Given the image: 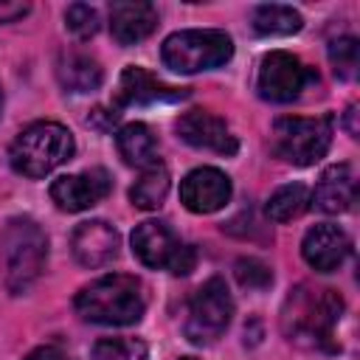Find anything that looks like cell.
I'll return each mask as SVG.
<instances>
[{"instance_id": "8992f818", "label": "cell", "mask_w": 360, "mask_h": 360, "mask_svg": "<svg viewBox=\"0 0 360 360\" xmlns=\"http://www.w3.org/2000/svg\"><path fill=\"white\" fill-rule=\"evenodd\" d=\"M6 256V287L20 295L42 273L48 259V239L34 219H11L3 236Z\"/></svg>"}, {"instance_id": "484cf974", "label": "cell", "mask_w": 360, "mask_h": 360, "mask_svg": "<svg viewBox=\"0 0 360 360\" xmlns=\"http://www.w3.org/2000/svg\"><path fill=\"white\" fill-rule=\"evenodd\" d=\"M233 273H236V281L248 290H264L270 281H273V273L264 262L259 259H239L233 264Z\"/></svg>"}, {"instance_id": "83f0119b", "label": "cell", "mask_w": 360, "mask_h": 360, "mask_svg": "<svg viewBox=\"0 0 360 360\" xmlns=\"http://www.w3.org/2000/svg\"><path fill=\"white\" fill-rule=\"evenodd\" d=\"M25 360H70L62 349H56V346H39V349H34Z\"/></svg>"}, {"instance_id": "ffe728a7", "label": "cell", "mask_w": 360, "mask_h": 360, "mask_svg": "<svg viewBox=\"0 0 360 360\" xmlns=\"http://www.w3.org/2000/svg\"><path fill=\"white\" fill-rule=\"evenodd\" d=\"M169 194V169L158 160L146 169H141V177L132 183L129 188V200L135 208H143V211H155L163 205Z\"/></svg>"}, {"instance_id": "277c9868", "label": "cell", "mask_w": 360, "mask_h": 360, "mask_svg": "<svg viewBox=\"0 0 360 360\" xmlns=\"http://www.w3.org/2000/svg\"><path fill=\"white\" fill-rule=\"evenodd\" d=\"M160 56L174 73H200L222 68L233 56V42L217 28H188L169 34L160 45Z\"/></svg>"}, {"instance_id": "f1b7e54d", "label": "cell", "mask_w": 360, "mask_h": 360, "mask_svg": "<svg viewBox=\"0 0 360 360\" xmlns=\"http://www.w3.org/2000/svg\"><path fill=\"white\" fill-rule=\"evenodd\" d=\"M354 118H357V104H349V110H346V129H349L352 138H357V132H360Z\"/></svg>"}, {"instance_id": "ac0fdd59", "label": "cell", "mask_w": 360, "mask_h": 360, "mask_svg": "<svg viewBox=\"0 0 360 360\" xmlns=\"http://www.w3.org/2000/svg\"><path fill=\"white\" fill-rule=\"evenodd\" d=\"M56 79L68 93H93L104 82V70L96 56L84 51H62L56 59Z\"/></svg>"}, {"instance_id": "cb8c5ba5", "label": "cell", "mask_w": 360, "mask_h": 360, "mask_svg": "<svg viewBox=\"0 0 360 360\" xmlns=\"http://www.w3.org/2000/svg\"><path fill=\"white\" fill-rule=\"evenodd\" d=\"M329 62H332V70L338 79L349 82L357 76V68H360V45L354 37H340V39H332L329 42Z\"/></svg>"}, {"instance_id": "d6986e66", "label": "cell", "mask_w": 360, "mask_h": 360, "mask_svg": "<svg viewBox=\"0 0 360 360\" xmlns=\"http://www.w3.org/2000/svg\"><path fill=\"white\" fill-rule=\"evenodd\" d=\"M115 146H118V155L127 166L146 169V166L158 163V141H155L152 129L141 121L124 124L115 132Z\"/></svg>"}, {"instance_id": "e0dca14e", "label": "cell", "mask_w": 360, "mask_h": 360, "mask_svg": "<svg viewBox=\"0 0 360 360\" xmlns=\"http://www.w3.org/2000/svg\"><path fill=\"white\" fill-rule=\"evenodd\" d=\"M158 25V8L152 3H112L110 34L118 45H135L146 39Z\"/></svg>"}, {"instance_id": "4fadbf2b", "label": "cell", "mask_w": 360, "mask_h": 360, "mask_svg": "<svg viewBox=\"0 0 360 360\" xmlns=\"http://www.w3.org/2000/svg\"><path fill=\"white\" fill-rule=\"evenodd\" d=\"M118 248H121V236L118 231L104 222V219H87V222H79L76 231L70 233V250H73V259L82 264V267H104L110 264L115 256H118Z\"/></svg>"}, {"instance_id": "603a6c76", "label": "cell", "mask_w": 360, "mask_h": 360, "mask_svg": "<svg viewBox=\"0 0 360 360\" xmlns=\"http://www.w3.org/2000/svg\"><path fill=\"white\" fill-rule=\"evenodd\" d=\"M149 349L141 338H101L96 340L90 360H146Z\"/></svg>"}, {"instance_id": "8fae6325", "label": "cell", "mask_w": 360, "mask_h": 360, "mask_svg": "<svg viewBox=\"0 0 360 360\" xmlns=\"http://www.w3.org/2000/svg\"><path fill=\"white\" fill-rule=\"evenodd\" d=\"M110 194V174L104 169H90L79 174H65L51 183V200L59 211L76 214L98 205Z\"/></svg>"}, {"instance_id": "6da1fadb", "label": "cell", "mask_w": 360, "mask_h": 360, "mask_svg": "<svg viewBox=\"0 0 360 360\" xmlns=\"http://www.w3.org/2000/svg\"><path fill=\"white\" fill-rule=\"evenodd\" d=\"M73 307L82 321L101 326H129L143 318L146 295H143V284L135 276L112 273L82 287Z\"/></svg>"}, {"instance_id": "7402d4cb", "label": "cell", "mask_w": 360, "mask_h": 360, "mask_svg": "<svg viewBox=\"0 0 360 360\" xmlns=\"http://www.w3.org/2000/svg\"><path fill=\"white\" fill-rule=\"evenodd\" d=\"M309 208V188L304 183H287L276 188L267 200V217L273 222H290L298 219Z\"/></svg>"}, {"instance_id": "f546056e", "label": "cell", "mask_w": 360, "mask_h": 360, "mask_svg": "<svg viewBox=\"0 0 360 360\" xmlns=\"http://www.w3.org/2000/svg\"><path fill=\"white\" fill-rule=\"evenodd\" d=\"M0 112H3V90H0Z\"/></svg>"}, {"instance_id": "5bb4252c", "label": "cell", "mask_w": 360, "mask_h": 360, "mask_svg": "<svg viewBox=\"0 0 360 360\" xmlns=\"http://www.w3.org/2000/svg\"><path fill=\"white\" fill-rule=\"evenodd\" d=\"M349 253H352V239H349V233L340 225L321 222V225H315V228H309L304 233L301 256L318 273L338 270L349 259Z\"/></svg>"}, {"instance_id": "4316f807", "label": "cell", "mask_w": 360, "mask_h": 360, "mask_svg": "<svg viewBox=\"0 0 360 360\" xmlns=\"http://www.w3.org/2000/svg\"><path fill=\"white\" fill-rule=\"evenodd\" d=\"M28 14V3H11V0H0V25L3 22H14L20 17Z\"/></svg>"}, {"instance_id": "30bf717a", "label": "cell", "mask_w": 360, "mask_h": 360, "mask_svg": "<svg viewBox=\"0 0 360 360\" xmlns=\"http://www.w3.org/2000/svg\"><path fill=\"white\" fill-rule=\"evenodd\" d=\"M231 177L214 166H200L180 180V202L191 214H214L231 200Z\"/></svg>"}, {"instance_id": "4dcf8cb0", "label": "cell", "mask_w": 360, "mask_h": 360, "mask_svg": "<svg viewBox=\"0 0 360 360\" xmlns=\"http://www.w3.org/2000/svg\"><path fill=\"white\" fill-rule=\"evenodd\" d=\"M180 360H197V357H180Z\"/></svg>"}, {"instance_id": "ba28073f", "label": "cell", "mask_w": 360, "mask_h": 360, "mask_svg": "<svg viewBox=\"0 0 360 360\" xmlns=\"http://www.w3.org/2000/svg\"><path fill=\"white\" fill-rule=\"evenodd\" d=\"M233 318V298L228 284L214 276L208 278L188 301V318H186V338L197 346L214 343Z\"/></svg>"}, {"instance_id": "3957f363", "label": "cell", "mask_w": 360, "mask_h": 360, "mask_svg": "<svg viewBox=\"0 0 360 360\" xmlns=\"http://www.w3.org/2000/svg\"><path fill=\"white\" fill-rule=\"evenodd\" d=\"M73 149L76 143L68 127L56 121H37L14 138L8 149V163L22 177H45L68 163L73 158Z\"/></svg>"}, {"instance_id": "2e32d148", "label": "cell", "mask_w": 360, "mask_h": 360, "mask_svg": "<svg viewBox=\"0 0 360 360\" xmlns=\"http://www.w3.org/2000/svg\"><path fill=\"white\" fill-rule=\"evenodd\" d=\"M183 90L166 87L160 79H155L149 70L129 65L124 68L121 79H118V90H115V101L121 107H141V104H155V101H172V98H183Z\"/></svg>"}, {"instance_id": "d4e9b609", "label": "cell", "mask_w": 360, "mask_h": 360, "mask_svg": "<svg viewBox=\"0 0 360 360\" xmlns=\"http://www.w3.org/2000/svg\"><path fill=\"white\" fill-rule=\"evenodd\" d=\"M101 20H98V11L87 3H70L65 8V28L76 37V39H90L96 37Z\"/></svg>"}, {"instance_id": "44dd1931", "label": "cell", "mask_w": 360, "mask_h": 360, "mask_svg": "<svg viewBox=\"0 0 360 360\" xmlns=\"http://www.w3.org/2000/svg\"><path fill=\"white\" fill-rule=\"evenodd\" d=\"M301 25H304V20L292 6L267 3V6L253 8V31L262 37H290V34L301 31Z\"/></svg>"}, {"instance_id": "9a60e30c", "label": "cell", "mask_w": 360, "mask_h": 360, "mask_svg": "<svg viewBox=\"0 0 360 360\" xmlns=\"http://www.w3.org/2000/svg\"><path fill=\"white\" fill-rule=\"evenodd\" d=\"M354 194H357V183H354L352 166L335 163L321 172L315 191H309V202H315V208L323 214H343L352 208Z\"/></svg>"}, {"instance_id": "52a82bcc", "label": "cell", "mask_w": 360, "mask_h": 360, "mask_svg": "<svg viewBox=\"0 0 360 360\" xmlns=\"http://www.w3.org/2000/svg\"><path fill=\"white\" fill-rule=\"evenodd\" d=\"M132 253L141 264L152 270H169L174 276H188L194 270V248L180 242V236L160 219H146L132 231Z\"/></svg>"}, {"instance_id": "9c48e42d", "label": "cell", "mask_w": 360, "mask_h": 360, "mask_svg": "<svg viewBox=\"0 0 360 360\" xmlns=\"http://www.w3.org/2000/svg\"><path fill=\"white\" fill-rule=\"evenodd\" d=\"M309 82H318V73H312L298 56H292L287 51H270L259 65L256 90L264 101L287 104V101L298 98Z\"/></svg>"}, {"instance_id": "7a4b0ae2", "label": "cell", "mask_w": 360, "mask_h": 360, "mask_svg": "<svg viewBox=\"0 0 360 360\" xmlns=\"http://www.w3.org/2000/svg\"><path fill=\"white\" fill-rule=\"evenodd\" d=\"M343 301L335 290H309L298 287L284 304L281 326L290 340L309 349H335V326L340 321Z\"/></svg>"}, {"instance_id": "7c38bea8", "label": "cell", "mask_w": 360, "mask_h": 360, "mask_svg": "<svg viewBox=\"0 0 360 360\" xmlns=\"http://www.w3.org/2000/svg\"><path fill=\"white\" fill-rule=\"evenodd\" d=\"M177 135L194 146V149H208L217 155H233L239 149L236 135L225 124V118L208 112V110H188L186 115L177 118Z\"/></svg>"}, {"instance_id": "5b68a950", "label": "cell", "mask_w": 360, "mask_h": 360, "mask_svg": "<svg viewBox=\"0 0 360 360\" xmlns=\"http://www.w3.org/2000/svg\"><path fill=\"white\" fill-rule=\"evenodd\" d=\"M332 129L335 118L332 112L318 115V118H301V115H287L273 124L270 132V149L276 158L292 166H312L318 163L332 143Z\"/></svg>"}]
</instances>
